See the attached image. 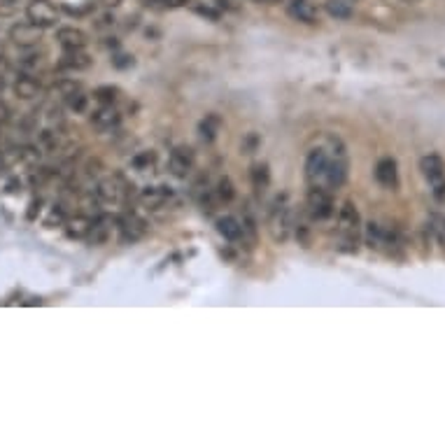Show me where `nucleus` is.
<instances>
[{
    "mask_svg": "<svg viewBox=\"0 0 445 445\" xmlns=\"http://www.w3.org/2000/svg\"><path fill=\"white\" fill-rule=\"evenodd\" d=\"M117 93H119L117 86H98V89L93 91V98H96L100 105H114Z\"/></svg>",
    "mask_w": 445,
    "mask_h": 445,
    "instance_id": "26",
    "label": "nucleus"
},
{
    "mask_svg": "<svg viewBox=\"0 0 445 445\" xmlns=\"http://www.w3.org/2000/svg\"><path fill=\"white\" fill-rule=\"evenodd\" d=\"M107 236H110V229H107V224L100 220V222H93L91 226V231H89V238H91V243L93 245H103Z\"/></svg>",
    "mask_w": 445,
    "mask_h": 445,
    "instance_id": "25",
    "label": "nucleus"
},
{
    "mask_svg": "<svg viewBox=\"0 0 445 445\" xmlns=\"http://www.w3.org/2000/svg\"><path fill=\"white\" fill-rule=\"evenodd\" d=\"M121 114L114 105H100L96 112L91 114V126L96 131H112L119 124Z\"/></svg>",
    "mask_w": 445,
    "mask_h": 445,
    "instance_id": "12",
    "label": "nucleus"
},
{
    "mask_svg": "<svg viewBox=\"0 0 445 445\" xmlns=\"http://www.w3.org/2000/svg\"><path fill=\"white\" fill-rule=\"evenodd\" d=\"M217 231H220L222 238L231 240V243L243 238V226H240L236 217H220V220H217Z\"/></svg>",
    "mask_w": 445,
    "mask_h": 445,
    "instance_id": "18",
    "label": "nucleus"
},
{
    "mask_svg": "<svg viewBox=\"0 0 445 445\" xmlns=\"http://www.w3.org/2000/svg\"><path fill=\"white\" fill-rule=\"evenodd\" d=\"M201 135H203V140H208V142H213L215 140V135H217V131H220V119H217L215 114H210L206 117V119L201 121Z\"/></svg>",
    "mask_w": 445,
    "mask_h": 445,
    "instance_id": "23",
    "label": "nucleus"
},
{
    "mask_svg": "<svg viewBox=\"0 0 445 445\" xmlns=\"http://www.w3.org/2000/svg\"><path fill=\"white\" fill-rule=\"evenodd\" d=\"M250 3H254V5H278L280 0H250Z\"/></svg>",
    "mask_w": 445,
    "mask_h": 445,
    "instance_id": "40",
    "label": "nucleus"
},
{
    "mask_svg": "<svg viewBox=\"0 0 445 445\" xmlns=\"http://www.w3.org/2000/svg\"><path fill=\"white\" fill-rule=\"evenodd\" d=\"M268 229H271V236L275 240H280V243H284V240L289 238V231H291V210L289 208H275L271 213V220H268Z\"/></svg>",
    "mask_w": 445,
    "mask_h": 445,
    "instance_id": "9",
    "label": "nucleus"
},
{
    "mask_svg": "<svg viewBox=\"0 0 445 445\" xmlns=\"http://www.w3.org/2000/svg\"><path fill=\"white\" fill-rule=\"evenodd\" d=\"M168 196H171V192H166L164 187H159V189L147 187V189L142 192V203H147V206L157 208V206H161V203L168 199Z\"/></svg>",
    "mask_w": 445,
    "mask_h": 445,
    "instance_id": "22",
    "label": "nucleus"
},
{
    "mask_svg": "<svg viewBox=\"0 0 445 445\" xmlns=\"http://www.w3.org/2000/svg\"><path fill=\"white\" fill-rule=\"evenodd\" d=\"M14 96H17L19 100H33L40 96L42 86L38 79H33L31 75H19L17 82H14Z\"/></svg>",
    "mask_w": 445,
    "mask_h": 445,
    "instance_id": "15",
    "label": "nucleus"
},
{
    "mask_svg": "<svg viewBox=\"0 0 445 445\" xmlns=\"http://www.w3.org/2000/svg\"><path fill=\"white\" fill-rule=\"evenodd\" d=\"M10 119V110H7L5 103H0V121H7Z\"/></svg>",
    "mask_w": 445,
    "mask_h": 445,
    "instance_id": "38",
    "label": "nucleus"
},
{
    "mask_svg": "<svg viewBox=\"0 0 445 445\" xmlns=\"http://www.w3.org/2000/svg\"><path fill=\"white\" fill-rule=\"evenodd\" d=\"M119 229H121L124 238H126V240H138V238H142L145 233H147V222H145L142 217H138L135 213H131V215L121 217Z\"/></svg>",
    "mask_w": 445,
    "mask_h": 445,
    "instance_id": "14",
    "label": "nucleus"
},
{
    "mask_svg": "<svg viewBox=\"0 0 445 445\" xmlns=\"http://www.w3.org/2000/svg\"><path fill=\"white\" fill-rule=\"evenodd\" d=\"M376 180L383 189H390V192H397L399 189V171H397V161L390 157H385L378 161L376 166Z\"/></svg>",
    "mask_w": 445,
    "mask_h": 445,
    "instance_id": "8",
    "label": "nucleus"
},
{
    "mask_svg": "<svg viewBox=\"0 0 445 445\" xmlns=\"http://www.w3.org/2000/svg\"><path fill=\"white\" fill-rule=\"evenodd\" d=\"M406 3H415V0H406Z\"/></svg>",
    "mask_w": 445,
    "mask_h": 445,
    "instance_id": "43",
    "label": "nucleus"
},
{
    "mask_svg": "<svg viewBox=\"0 0 445 445\" xmlns=\"http://www.w3.org/2000/svg\"><path fill=\"white\" fill-rule=\"evenodd\" d=\"M26 19L40 28H52L58 21V7L52 0H31L26 7Z\"/></svg>",
    "mask_w": 445,
    "mask_h": 445,
    "instance_id": "3",
    "label": "nucleus"
},
{
    "mask_svg": "<svg viewBox=\"0 0 445 445\" xmlns=\"http://www.w3.org/2000/svg\"><path fill=\"white\" fill-rule=\"evenodd\" d=\"M150 164H154V152H142V154H138L133 159V166L138 171H142V168H147Z\"/></svg>",
    "mask_w": 445,
    "mask_h": 445,
    "instance_id": "33",
    "label": "nucleus"
},
{
    "mask_svg": "<svg viewBox=\"0 0 445 445\" xmlns=\"http://www.w3.org/2000/svg\"><path fill=\"white\" fill-rule=\"evenodd\" d=\"M121 194H124V189L119 187V182L117 180H103L96 189V196L103 203H119Z\"/></svg>",
    "mask_w": 445,
    "mask_h": 445,
    "instance_id": "19",
    "label": "nucleus"
},
{
    "mask_svg": "<svg viewBox=\"0 0 445 445\" xmlns=\"http://www.w3.org/2000/svg\"><path fill=\"white\" fill-rule=\"evenodd\" d=\"M338 231L343 236V245L357 247V240H359V233H361V217L352 201L343 203V208L338 213Z\"/></svg>",
    "mask_w": 445,
    "mask_h": 445,
    "instance_id": "2",
    "label": "nucleus"
},
{
    "mask_svg": "<svg viewBox=\"0 0 445 445\" xmlns=\"http://www.w3.org/2000/svg\"><path fill=\"white\" fill-rule=\"evenodd\" d=\"M194 12L196 14H201V17H206V19H210V21H220V17H222V10L220 7H213V5H194Z\"/></svg>",
    "mask_w": 445,
    "mask_h": 445,
    "instance_id": "31",
    "label": "nucleus"
},
{
    "mask_svg": "<svg viewBox=\"0 0 445 445\" xmlns=\"http://www.w3.org/2000/svg\"><path fill=\"white\" fill-rule=\"evenodd\" d=\"M61 10L65 14H70V17H86V14H91L93 12V5L91 3H63L61 5Z\"/></svg>",
    "mask_w": 445,
    "mask_h": 445,
    "instance_id": "28",
    "label": "nucleus"
},
{
    "mask_svg": "<svg viewBox=\"0 0 445 445\" xmlns=\"http://www.w3.org/2000/svg\"><path fill=\"white\" fill-rule=\"evenodd\" d=\"M98 3L103 7H117V5H121L124 0H98Z\"/></svg>",
    "mask_w": 445,
    "mask_h": 445,
    "instance_id": "39",
    "label": "nucleus"
},
{
    "mask_svg": "<svg viewBox=\"0 0 445 445\" xmlns=\"http://www.w3.org/2000/svg\"><path fill=\"white\" fill-rule=\"evenodd\" d=\"M257 145H259V138L257 133H247V138L243 142H240V150L245 152V154H252L254 150H257Z\"/></svg>",
    "mask_w": 445,
    "mask_h": 445,
    "instance_id": "34",
    "label": "nucleus"
},
{
    "mask_svg": "<svg viewBox=\"0 0 445 445\" xmlns=\"http://www.w3.org/2000/svg\"><path fill=\"white\" fill-rule=\"evenodd\" d=\"M420 171L425 180L432 185L436 203H445V161L439 154H427L420 159Z\"/></svg>",
    "mask_w": 445,
    "mask_h": 445,
    "instance_id": "1",
    "label": "nucleus"
},
{
    "mask_svg": "<svg viewBox=\"0 0 445 445\" xmlns=\"http://www.w3.org/2000/svg\"><path fill=\"white\" fill-rule=\"evenodd\" d=\"M3 89H5V79H3V75H0V93H3Z\"/></svg>",
    "mask_w": 445,
    "mask_h": 445,
    "instance_id": "42",
    "label": "nucleus"
},
{
    "mask_svg": "<svg viewBox=\"0 0 445 445\" xmlns=\"http://www.w3.org/2000/svg\"><path fill=\"white\" fill-rule=\"evenodd\" d=\"M65 103H68V107H70L72 112L79 114V112L86 110V103H89V98H86L82 91H75V93H70V96H65Z\"/></svg>",
    "mask_w": 445,
    "mask_h": 445,
    "instance_id": "29",
    "label": "nucleus"
},
{
    "mask_svg": "<svg viewBox=\"0 0 445 445\" xmlns=\"http://www.w3.org/2000/svg\"><path fill=\"white\" fill-rule=\"evenodd\" d=\"M112 65L114 68H131V65H133V56L117 54V56H112Z\"/></svg>",
    "mask_w": 445,
    "mask_h": 445,
    "instance_id": "35",
    "label": "nucleus"
},
{
    "mask_svg": "<svg viewBox=\"0 0 445 445\" xmlns=\"http://www.w3.org/2000/svg\"><path fill=\"white\" fill-rule=\"evenodd\" d=\"M326 166H329V157H326L324 150H312L308 159H305V178L310 182L319 180L326 171Z\"/></svg>",
    "mask_w": 445,
    "mask_h": 445,
    "instance_id": "13",
    "label": "nucleus"
},
{
    "mask_svg": "<svg viewBox=\"0 0 445 445\" xmlns=\"http://www.w3.org/2000/svg\"><path fill=\"white\" fill-rule=\"evenodd\" d=\"M305 203H308V210L315 220H329L333 215V199L329 189L324 187H310L308 196H305Z\"/></svg>",
    "mask_w": 445,
    "mask_h": 445,
    "instance_id": "4",
    "label": "nucleus"
},
{
    "mask_svg": "<svg viewBox=\"0 0 445 445\" xmlns=\"http://www.w3.org/2000/svg\"><path fill=\"white\" fill-rule=\"evenodd\" d=\"M287 14L298 24H308L315 26L319 21V12L317 7L310 3V0H289L287 3Z\"/></svg>",
    "mask_w": 445,
    "mask_h": 445,
    "instance_id": "7",
    "label": "nucleus"
},
{
    "mask_svg": "<svg viewBox=\"0 0 445 445\" xmlns=\"http://www.w3.org/2000/svg\"><path fill=\"white\" fill-rule=\"evenodd\" d=\"M112 26H114V17H112V14H100L98 21H96V28H100V31H103V28H112Z\"/></svg>",
    "mask_w": 445,
    "mask_h": 445,
    "instance_id": "37",
    "label": "nucleus"
},
{
    "mask_svg": "<svg viewBox=\"0 0 445 445\" xmlns=\"http://www.w3.org/2000/svg\"><path fill=\"white\" fill-rule=\"evenodd\" d=\"M192 168H194V152H192V147L180 145V147H175L171 152V159H168V171H171L173 178L185 180L187 175L192 173Z\"/></svg>",
    "mask_w": 445,
    "mask_h": 445,
    "instance_id": "6",
    "label": "nucleus"
},
{
    "mask_svg": "<svg viewBox=\"0 0 445 445\" xmlns=\"http://www.w3.org/2000/svg\"><path fill=\"white\" fill-rule=\"evenodd\" d=\"M56 42L61 45L63 49H84L89 38H86V33L82 28H75V26H63L56 31Z\"/></svg>",
    "mask_w": 445,
    "mask_h": 445,
    "instance_id": "10",
    "label": "nucleus"
},
{
    "mask_svg": "<svg viewBox=\"0 0 445 445\" xmlns=\"http://www.w3.org/2000/svg\"><path fill=\"white\" fill-rule=\"evenodd\" d=\"M79 91V84L75 82V79H58V82L52 86V93H58V96H70V93Z\"/></svg>",
    "mask_w": 445,
    "mask_h": 445,
    "instance_id": "30",
    "label": "nucleus"
},
{
    "mask_svg": "<svg viewBox=\"0 0 445 445\" xmlns=\"http://www.w3.org/2000/svg\"><path fill=\"white\" fill-rule=\"evenodd\" d=\"M42 31H45V28L35 26V24H31V21H21V24H14L7 35H10V40L17 47H21V49H33V47L40 45Z\"/></svg>",
    "mask_w": 445,
    "mask_h": 445,
    "instance_id": "5",
    "label": "nucleus"
},
{
    "mask_svg": "<svg viewBox=\"0 0 445 445\" xmlns=\"http://www.w3.org/2000/svg\"><path fill=\"white\" fill-rule=\"evenodd\" d=\"M91 63H93V58L84 52V49H65L63 56H61V61H58V68L61 70H86V68H91Z\"/></svg>",
    "mask_w": 445,
    "mask_h": 445,
    "instance_id": "11",
    "label": "nucleus"
},
{
    "mask_svg": "<svg viewBox=\"0 0 445 445\" xmlns=\"http://www.w3.org/2000/svg\"><path fill=\"white\" fill-rule=\"evenodd\" d=\"M21 0H0V17H12L19 10Z\"/></svg>",
    "mask_w": 445,
    "mask_h": 445,
    "instance_id": "32",
    "label": "nucleus"
},
{
    "mask_svg": "<svg viewBox=\"0 0 445 445\" xmlns=\"http://www.w3.org/2000/svg\"><path fill=\"white\" fill-rule=\"evenodd\" d=\"M217 196H220V201L224 203H231L233 199H236V189H233V182L231 178H220V182H217Z\"/></svg>",
    "mask_w": 445,
    "mask_h": 445,
    "instance_id": "24",
    "label": "nucleus"
},
{
    "mask_svg": "<svg viewBox=\"0 0 445 445\" xmlns=\"http://www.w3.org/2000/svg\"><path fill=\"white\" fill-rule=\"evenodd\" d=\"M324 10L336 21H347V19H352V14H354L352 5H350L347 0H326Z\"/></svg>",
    "mask_w": 445,
    "mask_h": 445,
    "instance_id": "20",
    "label": "nucleus"
},
{
    "mask_svg": "<svg viewBox=\"0 0 445 445\" xmlns=\"http://www.w3.org/2000/svg\"><path fill=\"white\" fill-rule=\"evenodd\" d=\"M345 175H347V166L343 161V157H338V159H333V161H329L322 178L326 180V187L329 189H338V187H343V182H345Z\"/></svg>",
    "mask_w": 445,
    "mask_h": 445,
    "instance_id": "16",
    "label": "nucleus"
},
{
    "mask_svg": "<svg viewBox=\"0 0 445 445\" xmlns=\"http://www.w3.org/2000/svg\"><path fill=\"white\" fill-rule=\"evenodd\" d=\"M268 185H271V173H268L266 164H257L252 166V187L257 189L259 194H264Z\"/></svg>",
    "mask_w": 445,
    "mask_h": 445,
    "instance_id": "21",
    "label": "nucleus"
},
{
    "mask_svg": "<svg viewBox=\"0 0 445 445\" xmlns=\"http://www.w3.org/2000/svg\"><path fill=\"white\" fill-rule=\"evenodd\" d=\"M215 3L220 5V7H231V3H233V0H215Z\"/></svg>",
    "mask_w": 445,
    "mask_h": 445,
    "instance_id": "41",
    "label": "nucleus"
},
{
    "mask_svg": "<svg viewBox=\"0 0 445 445\" xmlns=\"http://www.w3.org/2000/svg\"><path fill=\"white\" fill-rule=\"evenodd\" d=\"M436 226H434V231H436V236H439V243L445 247V217H436Z\"/></svg>",
    "mask_w": 445,
    "mask_h": 445,
    "instance_id": "36",
    "label": "nucleus"
},
{
    "mask_svg": "<svg viewBox=\"0 0 445 445\" xmlns=\"http://www.w3.org/2000/svg\"><path fill=\"white\" fill-rule=\"evenodd\" d=\"M366 245L371 250H378V247H383V229L378 224H366Z\"/></svg>",
    "mask_w": 445,
    "mask_h": 445,
    "instance_id": "27",
    "label": "nucleus"
},
{
    "mask_svg": "<svg viewBox=\"0 0 445 445\" xmlns=\"http://www.w3.org/2000/svg\"><path fill=\"white\" fill-rule=\"evenodd\" d=\"M91 226H93V220L91 217H86V215H75V217H70V220H65V233H68L70 238H86L89 236V231H91Z\"/></svg>",
    "mask_w": 445,
    "mask_h": 445,
    "instance_id": "17",
    "label": "nucleus"
}]
</instances>
